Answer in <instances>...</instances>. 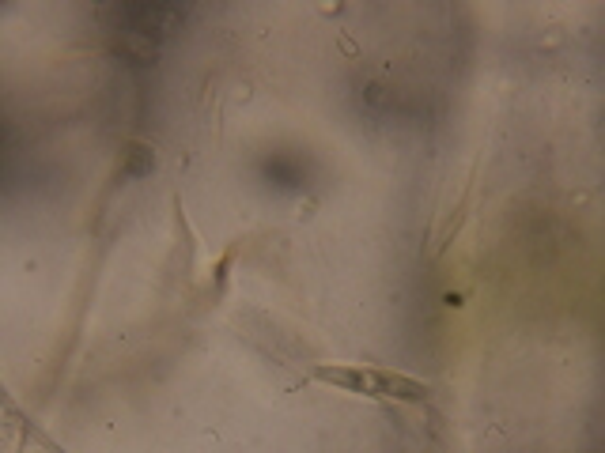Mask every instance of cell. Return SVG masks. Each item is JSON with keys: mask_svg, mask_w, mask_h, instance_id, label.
Segmentation results:
<instances>
[{"mask_svg": "<svg viewBox=\"0 0 605 453\" xmlns=\"http://www.w3.org/2000/svg\"><path fill=\"white\" fill-rule=\"evenodd\" d=\"M322 382H333V386H345L352 393H367V397H394V401H420L428 389L413 382V378H401V374H390V370H367V367H322L318 370Z\"/></svg>", "mask_w": 605, "mask_h": 453, "instance_id": "obj_1", "label": "cell"}, {"mask_svg": "<svg viewBox=\"0 0 605 453\" xmlns=\"http://www.w3.org/2000/svg\"><path fill=\"white\" fill-rule=\"evenodd\" d=\"M118 16V31H129V34H140V38H152V42H159V38H167L174 27V19H182V12L178 8H163V4H133V8H118L114 12Z\"/></svg>", "mask_w": 605, "mask_h": 453, "instance_id": "obj_2", "label": "cell"}, {"mask_svg": "<svg viewBox=\"0 0 605 453\" xmlns=\"http://www.w3.org/2000/svg\"><path fill=\"white\" fill-rule=\"evenodd\" d=\"M265 174L273 178L277 185H299L303 182V167L288 159V155H273V159H265Z\"/></svg>", "mask_w": 605, "mask_h": 453, "instance_id": "obj_3", "label": "cell"}, {"mask_svg": "<svg viewBox=\"0 0 605 453\" xmlns=\"http://www.w3.org/2000/svg\"><path fill=\"white\" fill-rule=\"evenodd\" d=\"M148 170H152V151L133 148V163L125 167V174H148Z\"/></svg>", "mask_w": 605, "mask_h": 453, "instance_id": "obj_4", "label": "cell"}]
</instances>
